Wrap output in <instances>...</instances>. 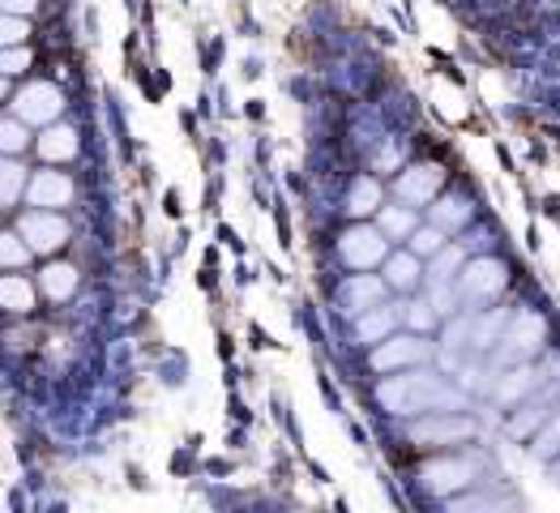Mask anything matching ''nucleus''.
<instances>
[{"instance_id":"obj_1","label":"nucleus","mask_w":560,"mask_h":513,"mask_svg":"<svg viewBox=\"0 0 560 513\" xmlns=\"http://www.w3.org/2000/svg\"><path fill=\"white\" fill-rule=\"evenodd\" d=\"M381 403L389 411H398V416H420V411H454V407H463V394L450 389L441 376L416 373L381 385Z\"/></svg>"},{"instance_id":"obj_2","label":"nucleus","mask_w":560,"mask_h":513,"mask_svg":"<svg viewBox=\"0 0 560 513\" xmlns=\"http://www.w3.org/2000/svg\"><path fill=\"white\" fill-rule=\"evenodd\" d=\"M544 317H535V313H522L510 322V329L497 338V364H522V360H530L539 347H544Z\"/></svg>"},{"instance_id":"obj_3","label":"nucleus","mask_w":560,"mask_h":513,"mask_svg":"<svg viewBox=\"0 0 560 513\" xmlns=\"http://www.w3.org/2000/svg\"><path fill=\"white\" fill-rule=\"evenodd\" d=\"M13 112L26 125H51L65 112V94L56 91L51 82H35V86H26V91L13 98Z\"/></svg>"},{"instance_id":"obj_4","label":"nucleus","mask_w":560,"mask_h":513,"mask_svg":"<svg viewBox=\"0 0 560 513\" xmlns=\"http://www.w3.org/2000/svg\"><path fill=\"white\" fill-rule=\"evenodd\" d=\"M18 235L26 240L31 253H56V248L69 240V223H65L60 214H51V210H31V214L22 219Z\"/></svg>"},{"instance_id":"obj_5","label":"nucleus","mask_w":560,"mask_h":513,"mask_svg":"<svg viewBox=\"0 0 560 513\" xmlns=\"http://www.w3.org/2000/svg\"><path fill=\"white\" fill-rule=\"evenodd\" d=\"M505 266L501 261H488V257H479V261H470L467 270H463V295H467L470 304H488V300H497L501 291H505Z\"/></svg>"},{"instance_id":"obj_6","label":"nucleus","mask_w":560,"mask_h":513,"mask_svg":"<svg viewBox=\"0 0 560 513\" xmlns=\"http://www.w3.org/2000/svg\"><path fill=\"white\" fill-rule=\"evenodd\" d=\"M385 244H389V235L376 232V228H351V232L342 235L338 253H342V261H347V266L369 270V266H376V261L385 257Z\"/></svg>"},{"instance_id":"obj_7","label":"nucleus","mask_w":560,"mask_h":513,"mask_svg":"<svg viewBox=\"0 0 560 513\" xmlns=\"http://www.w3.org/2000/svg\"><path fill=\"white\" fill-rule=\"evenodd\" d=\"M411 436H416L420 445H454V441H470V436H475V423L463 420V416H454V411H445V416H436V420L416 423Z\"/></svg>"},{"instance_id":"obj_8","label":"nucleus","mask_w":560,"mask_h":513,"mask_svg":"<svg viewBox=\"0 0 560 513\" xmlns=\"http://www.w3.org/2000/svg\"><path fill=\"white\" fill-rule=\"evenodd\" d=\"M26 197H31V206H39V210L69 206V197H73V180H69V176H60V172H39V176L26 185Z\"/></svg>"},{"instance_id":"obj_9","label":"nucleus","mask_w":560,"mask_h":513,"mask_svg":"<svg viewBox=\"0 0 560 513\" xmlns=\"http://www.w3.org/2000/svg\"><path fill=\"white\" fill-rule=\"evenodd\" d=\"M436 188H441V167H436V163H423V167L402 172V180H398V197H402V201H411V206H423V201H432V197H436Z\"/></svg>"},{"instance_id":"obj_10","label":"nucleus","mask_w":560,"mask_h":513,"mask_svg":"<svg viewBox=\"0 0 560 513\" xmlns=\"http://www.w3.org/2000/svg\"><path fill=\"white\" fill-rule=\"evenodd\" d=\"M458 270H463V253H458V248H441V253H436V266H432V275H428V282H432V304H436L441 313H450V282H454Z\"/></svg>"},{"instance_id":"obj_11","label":"nucleus","mask_w":560,"mask_h":513,"mask_svg":"<svg viewBox=\"0 0 560 513\" xmlns=\"http://www.w3.org/2000/svg\"><path fill=\"white\" fill-rule=\"evenodd\" d=\"M423 355H428V347H423L420 338H394V342H385L373 355V369L376 373H389V369H402V364H420Z\"/></svg>"},{"instance_id":"obj_12","label":"nucleus","mask_w":560,"mask_h":513,"mask_svg":"<svg viewBox=\"0 0 560 513\" xmlns=\"http://www.w3.org/2000/svg\"><path fill=\"white\" fill-rule=\"evenodd\" d=\"M385 300V282L381 279H351L342 291H338V304L347 308V313H369V308H376Z\"/></svg>"},{"instance_id":"obj_13","label":"nucleus","mask_w":560,"mask_h":513,"mask_svg":"<svg viewBox=\"0 0 560 513\" xmlns=\"http://www.w3.org/2000/svg\"><path fill=\"white\" fill-rule=\"evenodd\" d=\"M475 479V467L470 463H436V467L423 470V488L428 492H454V488H463V483H470Z\"/></svg>"},{"instance_id":"obj_14","label":"nucleus","mask_w":560,"mask_h":513,"mask_svg":"<svg viewBox=\"0 0 560 513\" xmlns=\"http://www.w3.org/2000/svg\"><path fill=\"white\" fill-rule=\"evenodd\" d=\"M0 308H9V313H31V308H35V287L26 279H18V275H4V279H0Z\"/></svg>"},{"instance_id":"obj_15","label":"nucleus","mask_w":560,"mask_h":513,"mask_svg":"<svg viewBox=\"0 0 560 513\" xmlns=\"http://www.w3.org/2000/svg\"><path fill=\"white\" fill-rule=\"evenodd\" d=\"M39 154L51 159V163H56V159H73V154H78V133L65 129V125H51L44 138H39Z\"/></svg>"},{"instance_id":"obj_16","label":"nucleus","mask_w":560,"mask_h":513,"mask_svg":"<svg viewBox=\"0 0 560 513\" xmlns=\"http://www.w3.org/2000/svg\"><path fill=\"white\" fill-rule=\"evenodd\" d=\"M385 282H389V287H398V291L420 287V261H416V253L389 257V266H385Z\"/></svg>"},{"instance_id":"obj_17","label":"nucleus","mask_w":560,"mask_h":513,"mask_svg":"<svg viewBox=\"0 0 560 513\" xmlns=\"http://www.w3.org/2000/svg\"><path fill=\"white\" fill-rule=\"evenodd\" d=\"M539 381H544L539 369H526V364H522V369H514V373L497 385V398H501V403H517V398H522V394H530Z\"/></svg>"},{"instance_id":"obj_18","label":"nucleus","mask_w":560,"mask_h":513,"mask_svg":"<svg viewBox=\"0 0 560 513\" xmlns=\"http://www.w3.org/2000/svg\"><path fill=\"white\" fill-rule=\"evenodd\" d=\"M44 291L51 300H65L78 291V270L73 266H47L44 270Z\"/></svg>"},{"instance_id":"obj_19","label":"nucleus","mask_w":560,"mask_h":513,"mask_svg":"<svg viewBox=\"0 0 560 513\" xmlns=\"http://www.w3.org/2000/svg\"><path fill=\"white\" fill-rule=\"evenodd\" d=\"M22 188H26V172L13 159H0V206H13Z\"/></svg>"},{"instance_id":"obj_20","label":"nucleus","mask_w":560,"mask_h":513,"mask_svg":"<svg viewBox=\"0 0 560 513\" xmlns=\"http://www.w3.org/2000/svg\"><path fill=\"white\" fill-rule=\"evenodd\" d=\"M389 329H394V313H389V308H381V304H376V308H369V313L360 317V338H364V342L385 338Z\"/></svg>"},{"instance_id":"obj_21","label":"nucleus","mask_w":560,"mask_h":513,"mask_svg":"<svg viewBox=\"0 0 560 513\" xmlns=\"http://www.w3.org/2000/svg\"><path fill=\"white\" fill-rule=\"evenodd\" d=\"M376 201H381L376 180H355V185H351V197H347V210H351V214H373Z\"/></svg>"},{"instance_id":"obj_22","label":"nucleus","mask_w":560,"mask_h":513,"mask_svg":"<svg viewBox=\"0 0 560 513\" xmlns=\"http://www.w3.org/2000/svg\"><path fill=\"white\" fill-rule=\"evenodd\" d=\"M470 219V206L463 197H445L441 206H436V228H463Z\"/></svg>"},{"instance_id":"obj_23","label":"nucleus","mask_w":560,"mask_h":513,"mask_svg":"<svg viewBox=\"0 0 560 513\" xmlns=\"http://www.w3.org/2000/svg\"><path fill=\"white\" fill-rule=\"evenodd\" d=\"M381 232L389 235V240H402V235L416 232V214L411 210H385L381 214Z\"/></svg>"},{"instance_id":"obj_24","label":"nucleus","mask_w":560,"mask_h":513,"mask_svg":"<svg viewBox=\"0 0 560 513\" xmlns=\"http://www.w3.org/2000/svg\"><path fill=\"white\" fill-rule=\"evenodd\" d=\"M26 120H0V154H18L26 150Z\"/></svg>"},{"instance_id":"obj_25","label":"nucleus","mask_w":560,"mask_h":513,"mask_svg":"<svg viewBox=\"0 0 560 513\" xmlns=\"http://www.w3.org/2000/svg\"><path fill=\"white\" fill-rule=\"evenodd\" d=\"M501 313H492V317H483V322H475V326L467 329V338H470V347H479V351H488L492 342H497V329H501Z\"/></svg>"},{"instance_id":"obj_26","label":"nucleus","mask_w":560,"mask_h":513,"mask_svg":"<svg viewBox=\"0 0 560 513\" xmlns=\"http://www.w3.org/2000/svg\"><path fill=\"white\" fill-rule=\"evenodd\" d=\"M31 65V51L22 44H13V47H0V78H13V73H22Z\"/></svg>"},{"instance_id":"obj_27","label":"nucleus","mask_w":560,"mask_h":513,"mask_svg":"<svg viewBox=\"0 0 560 513\" xmlns=\"http://www.w3.org/2000/svg\"><path fill=\"white\" fill-rule=\"evenodd\" d=\"M26 257H31V248L22 235H0V266H22Z\"/></svg>"},{"instance_id":"obj_28","label":"nucleus","mask_w":560,"mask_h":513,"mask_svg":"<svg viewBox=\"0 0 560 513\" xmlns=\"http://www.w3.org/2000/svg\"><path fill=\"white\" fill-rule=\"evenodd\" d=\"M411 253H416V257L441 253V228H420V232H411Z\"/></svg>"},{"instance_id":"obj_29","label":"nucleus","mask_w":560,"mask_h":513,"mask_svg":"<svg viewBox=\"0 0 560 513\" xmlns=\"http://www.w3.org/2000/svg\"><path fill=\"white\" fill-rule=\"evenodd\" d=\"M26 39V22L18 13H0V47H13Z\"/></svg>"},{"instance_id":"obj_30","label":"nucleus","mask_w":560,"mask_h":513,"mask_svg":"<svg viewBox=\"0 0 560 513\" xmlns=\"http://www.w3.org/2000/svg\"><path fill=\"white\" fill-rule=\"evenodd\" d=\"M557 450H560V416L535 436V458H552Z\"/></svg>"},{"instance_id":"obj_31","label":"nucleus","mask_w":560,"mask_h":513,"mask_svg":"<svg viewBox=\"0 0 560 513\" xmlns=\"http://www.w3.org/2000/svg\"><path fill=\"white\" fill-rule=\"evenodd\" d=\"M411 326L416 329L432 326V304H411Z\"/></svg>"},{"instance_id":"obj_32","label":"nucleus","mask_w":560,"mask_h":513,"mask_svg":"<svg viewBox=\"0 0 560 513\" xmlns=\"http://www.w3.org/2000/svg\"><path fill=\"white\" fill-rule=\"evenodd\" d=\"M35 4H39V0H0V13H18V18H22V13H31Z\"/></svg>"},{"instance_id":"obj_33","label":"nucleus","mask_w":560,"mask_h":513,"mask_svg":"<svg viewBox=\"0 0 560 513\" xmlns=\"http://www.w3.org/2000/svg\"><path fill=\"white\" fill-rule=\"evenodd\" d=\"M0 98H4V78H0Z\"/></svg>"},{"instance_id":"obj_34","label":"nucleus","mask_w":560,"mask_h":513,"mask_svg":"<svg viewBox=\"0 0 560 513\" xmlns=\"http://www.w3.org/2000/svg\"><path fill=\"white\" fill-rule=\"evenodd\" d=\"M557 479H560V467H557Z\"/></svg>"}]
</instances>
